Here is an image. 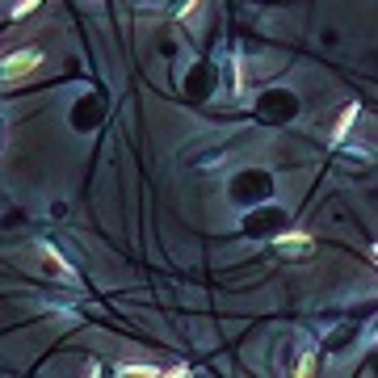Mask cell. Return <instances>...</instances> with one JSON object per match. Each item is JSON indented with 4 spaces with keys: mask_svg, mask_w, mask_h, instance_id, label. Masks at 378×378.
I'll return each instance as SVG.
<instances>
[{
    "mask_svg": "<svg viewBox=\"0 0 378 378\" xmlns=\"http://www.w3.org/2000/svg\"><path fill=\"white\" fill-rule=\"evenodd\" d=\"M43 68V50H13L9 59H0V80L4 85H17V80H26L30 72H38Z\"/></svg>",
    "mask_w": 378,
    "mask_h": 378,
    "instance_id": "6da1fadb",
    "label": "cell"
},
{
    "mask_svg": "<svg viewBox=\"0 0 378 378\" xmlns=\"http://www.w3.org/2000/svg\"><path fill=\"white\" fill-rule=\"evenodd\" d=\"M311 244L315 239L307 236V232H282V236L274 239V248H282V252H311Z\"/></svg>",
    "mask_w": 378,
    "mask_h": 378,
    "instance_id": "7a4b0ae2",
    "label": "cell"
},
{
    "mask_svg": "<svg viewBox=\"0 0 378 378\" xmlns=\"http://www.w3.org/2000/svg\"><path fill=\"white\" fill-rule=\"evenodd\" d=\"M353 118H357V105H345V109H340V118H336V126H332V143H345L349 126H353Z\"/></svg>",
    "mask_w": 378,
    "mask_h": 378,
    "instance_id": "3957f363",
    "label": "cell"
},
{
    "mask_svg": "<svg viewBox=\"0 0 378 378\" xmlns=\"http://www.w3.org/2000/svg\"><path fill=\"white\" fill-rule=\"evenodd\" d=\"M118 378H160L156 366H118Z\"/></svg>",
    "mask_w": 378,
    "mask_h": 378,
    "instance_id": "277c9868",
    "label": "cell"
},
{
    "mask_svg": "<svg viewBox=\"0 0 378 378\" xmlns=\"http://www.w3.org/2000/svg\"><path fill=\"white\" fill-rule=\"evenodd\" d=\"M294 378H315V353L298 357V370H294Z\"/></svg>",
    "mask_w": 378,
    "mask_h": 378,
    "instance_id": "5b68a950",
    "label": "cell"
},
{
    "mask_svg": "<svg viewBox=\"0 0 378 378\" xmlns=\"http://www.w3.org/2000/svg\"><path fill=\"white\" fill-rule=\"evenodd\" d=\"M43 0H21V4H13V17H26V13H34Z\"/></svg>",
    "mask_w": 378,
    "mask_h": 378,
    "instance_id": "8992f818",
    "label": "cell"
},
{
    "mask_svg": "<svg viewBox=\"0 0 378 378\" xmlns=\"http://www.w3.org/2000/svg\"><path fill=\"white\" fill-rule=\"evenodd\" d=\"M160 378H189V370H185V366H173V370H164Z\"/></svg>",
    "mask_w": 378,
    "mask_h": 378,
    "instance_id": "52a82bcc",
    "label": "cell"
},
{
    "mask_svg": "<svg viewBox=\"0 0 378 378\" xmlns=\"http://www.w3.org/2000/svg\"><path fill=\"white\" fill-rule=\"evenodd\" d=\"M370 256H374V265H378V244H374V248H370Z\"/></svg>",
    "mask_w": 378,
    "mask_h": 378,
    "instance_id": "ba28073f",
    "label": "cell"
}]
</instances>
